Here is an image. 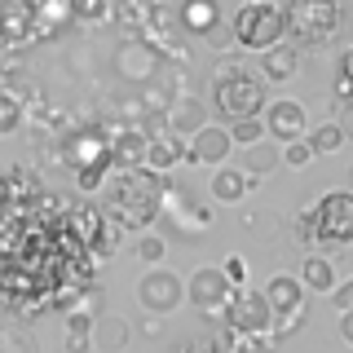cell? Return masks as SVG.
Returning <instances> with one entry per match:
<instances>
[{
    "label": "cell",
    "instance_id": "obj_14",
    "mask_svg": "<svg viewBox=\"0 0 353 353\" xmlns=\"http://www.w3.org/2000/svg\"><path fill=\"white\" fill-rule=\"evenodd\" d=\"M168 128L176 137H194L199 128H208V106L199 97H176L168 106Z\"/></svg>",
    "mask_w": 353,
    "mask_h": 353
},
{
    "label": "cell",
    "instance_id": "obj_17",
    "mask_svg": "<svg viewBox=\"0 0 353 353\" xmlns=\"http://www.w3.org/2000/svg\"><path fill=\"white\" fill-rule=\"evenodd\" d=\"M176 159H185V141L176 137V132L150 137V146H146V168L150 172H168V168H176Z\"/></svg>",
    "mask_w": 353,
    "mask_h": 353
},
{
    "label": "cell",
    "instance_id": "obj_24",
    "mask_svg": "<svg viewBox=\"0 0 353 353\" xmlns=\"http://www.w3.org/2000/svg\"><path fill=\"white\" fill-rule=\"evenodd\" d=\"M106 172H110V163H80V176H75V185H80L84 194H93V190H102Z\"/></svg>",
    "mask_w": 353,
    "mask_h": 353
},
{
    "label": "cell",
    "instance_id": "obj_6",
    "mask_svg": "<svg viewBox=\"0 0 353 353\" xmlns=\"http://www.w3.org/2000/svg\"><path fill=\"white\" fill-rule=\"evenodd\" d=\"M137 301L146 314H172L176 305H185V279H176L172 270H163V265H150V274H141L137 283Z\"/></svg>",
    "mask_w": 353,
    "mask_h": 353
},
{
    "label": "cell",
    "instance_id": "obj_39",
    "mask_svg": "<svg viewBox=\"0 0 353 353\" xmlns=\"http://www.w3.org/2000/svg\"><path fill=\"white\" fill-rule=\"evenodd\" d=\"M208 353H234V349H230V345H225V340H221V336H216V340H212V345H208Z\"/></svg>",
    "mask_w": 353,
    "mask_h": 353
},
{
    "label": "cell",
    "instance_id": "obj_18",
    "mask_svg": "<svg viewBox=\"0 0 353 353\" xmlns=\"http://www.w3.org/2000/svg\"><path fill=\"white\" fill-rule=\"evenodd\" d=\"M301 283H305V292H314V296H331V287H336V265H331L327 256H305L301 265Z\"/></svg>",
    "mask_w": 353,
    "mask_h": 353
},
{
    "label": "cell",
    "instance_id": "obj_23",
    "mask_svg": "<svg viewBox=\"0 0 353 353\" xmlns=\"http://www.w3.org/2000/svg\"><path fill=\"white\" fill-rule=\"evenodd\" d=\"M163 256H168V239L154 234V230H141L137 234V261L141 265H159Z\"/></svg>",
    "mask_w": 353,
    "mask_h": 353
},
{
    "label": "cell",
    "instance_id": "obj_15",
    "mask_svg": "<svg viewBox=\"0 0 353 353\" xmlns=\"http://www.w3.org/2000/svg\"><path fill=\"white\" fill-rule=\"evenodd\" d=\"M261 71H265V80H274V84H283V80H292L296 71H301V49L296 44H274V49H265L261 53Z\"/></svg>",
    "mask_w": 353,
    "mask_h": 353
},
{
    "label": "cell",
    "instance_id": "obj_38",
    "mask_svg": "<svg viewBox=\"0 0 353 353\" xmlns=\"http://www.w3.org/2000/svg\"><path fill=\"white\" fill-rule=\"evenodd\" d=\"M172 353H208V345H199V340H185V345H176Z\"/></svg>",
    "mask_w": 353,
    "mask_h": 353
},
{
    "label": "cell",
    "instance_id": "obj_2",
    "mask_svg": "<svg viewBox=\"0 0 353 353\" xmlns=\"http://www.w3.org/2000/svg\"><path fill=\"white\" fill-rule=\"evenodd\" d=\"M305 248H353V190H331L296 216Z\"/></svg>",
    "mask_w": 353,
    "mask_h": 353
},
{
    "label": "cell",
    "instance_id": "obj_31",
    "mask_svg": "<svg viewBox=\"0 0 353 353\" xmlns=\"http://www.w3.org/2000/svg\"><path fill=\"white\" fill-rule=\"evenodd\" d=\"M331 305L345 314V309H353V279H345V283H336L331 287Z\"/></svg>",
    "mask_w": 353,
    "mask_h": 353
},
{
    "label": "cell",
    "instance_id": "obj_9",
    "mask_svg": "<svg viewBox=\"0 0 353 353\" xmlns=\"http://www.w3.org/2000/svg\"><path fill=\"white\" fill-rule=\"evenodd\" d=\"M265 137H274V141H301L309 124H305V106L301 102H292V97H283V102H270L265 106Z\"/></svg>",
    "mask_w": 353,
    "mask_h": 353
},
{
    "label": "cell",
    "instance_id": "obj_8",
    "mask_svg": "<svg viewBox=\"0 0 353 353\" xmlns=\"http://www.w3.org/2000/svg\"><path fill=\"white\" fill-rule=\"evenodd\" d=\"M230 296H234V283L221 270H212V265H203V270H194L190 279H185V301H190L199 314H225Z\"/></svg>",
    "mask_w": 353,
    "mask_h": 353
},
{
    "label": "cell",
    "instance_id": "obj_36",
    "mask_svg": "<svg viewBox=\"0 0 353 353\" xmlns=\"http://www.w3.org/2000/svg\"><path fill=\"white\" fill-rule=\"evenodd\" d=\"M340 336L353 345V309H345V314H340Z\"/></svg>",
    "mask_w": 353,
    "mask_h": 353
},
{
    "label": "cell",
    "instance_id": "obj_21",
    "mask_svg": "<svg viewBox=\"0 0 353 353\" xmlns=\"http://www.w3.org/2000/svg\"><path fill=\"white\" fill-rule=\"evenodd\" d=\"M305 141L314 146V154H336L349 137H345V128H340L336 119H331V124H318L314 132H305Z\"/></svg>",
    "mask_w": 353,
    "mask_h": 353
},
{
    "label": "cell",
    "instance_id": "obj_4",
    "mask_svg": "<svg viewBox=\"0 0 353 353\" xmlns=\"http://www.w3.org/2000/svg\"><path fill=\"white\" fill-rule=\"evenodd\" d=\"M265 106H270V102H265V80L252 75L248 66L225 62L212 75V110L225 119V124L248 119V115H265Z\"/></svg>",
    "mask_w": 353,
    "mask_h": 353
},
{
    "label": "cell",
    "instance_id": "obj_11",
    "mask_svg": "<svg viewBox=\"0 0 353 353\" xmlns=\"http://www.w3.org/2000/svg\"><path fill=\"white\" fill-rule=\"evenodd\" d=\"M146 146H150V137H146L141 124L119 128L115 137H110V168H141V163H146Z\"/></svg>",
    "mask_w": 353,
    "mask_h": 353
},
{
    "label": "cell",
    "instance_id": "obj_19",
    "mask_svg": "<svg viewBox=\"0 0 353 353\" xmlns=\"http://www.w3.org/2000/svg\"><path fill=\"white\" fill-rule=\"evenodd\" d=\"M279 163H283V150L274 146V141H256V146L243 150V172L256 176V181H261V176H270Z\"/></svg>",
    "mask_w": 353,
    "mask_h": 353
},
{
    "label": "cell",
    "instance_id": "obj_35",
    "mask_svg": "<svg viewBox=\"0 0 353 353\" xmlns=\"http://www.w3.org/2000/svg\"><path fill=\"white\" fill-rule=\"evenodd\" d=\"M340 128H345V137L353 141V106H340V119H336Z\"/></svg>",
    "mask_w": 353,
    "mask_h": 353
},
{
    "label": "cell",
    "instance_id": "obj_33",
    "mask_svg": "<svg viewBox=\"0 0 353 353\" xmlns=\"http://www.w3.org/2000/svg\"><path fill=\"white\" fill-rule=\"evenodd\" d=\"M93 349V336H84V331H66V353H88Z\"/></svg>",
    "mask_w": 353,
    "mask_h": 353
},
{
    "label": "cell",
    "instance_id": "obj_5",
    "mask_svg": "<svg viewBox=\"0 0 353 353\" xmlns=\"http://www.w3.org/2000/svg\"><path fill=\"white\" fill-rule=\"evenodd\" d=\"M230 27H234L239 49L265 53V49H274V44H283L287 14L274 5V0H248V5H239V14L230 18Z\"/></svg>",
    "mask_w": 353,
    "mask_h": 353
},
{
    "label": "cell",
    "instance_id": "obj_3",
    "mask_svg": "<svg viewBox=\"0 0 353 353\" xmlns=\"http://www.w3.org/2000/svg\"><path fill=\"white\" fill-rule=\"evenodd\" d=\"M287 14V36L296 49H327L349 27V9L340 0H292Z\"/></svg>",
    "mask_w": 353,
    "mask_h": 353
},
{
    "label": "cell",
    "instance_id": "obj_10",
    "mask_svg": "<svg viewBox=\"0 0 353 353\" xmlns=\"http://www.w3.org/2000/svg\"><path fill=\"white\" fill-rule=\"evenodd\" d=\"M230 150H234V141H230V128H199L190 137V146H185V163H225Z\"/></svg>",
    "mask_w": 353,
    "mask_h": 353
},
{
    "label": "cell",
    "instance_id": "obj_27",
    "mask_svg": "<svg viewBox=\"0 0 353 353\" xmlns=\"http://www.w3.org/2000/svg\"><path fill=\"white\" fill-rule=\"evenodd\" d=\"M203 40H208V49H216V53H225V49H234V27L230 22H212V27L203 31Z\"/></svg>",
    "mask_w": 353,
    "mask_h": 353
},
{
    "label": "cell",
    "instance_id": "obj_16",
    "mask_svg": "<svg viewBox=\"0 0 353 353\" xmlns=\"http://www.w3.org/2000/svg\"><path fill=\"white\" fill-rule=\"evenodd\" d=\"M128 340H132V331H128V323L119 314H97V323H93V349L119 353Z\"/></svg>",
    "mask_w": 353,
    "mask_h": 353
},
{
    "label": "cell",
    "instance_id": "obj_30",
    "mask_svg": "<svg viewBox=\"0 0 353 353\" xmlns=\"http://www.w3.org/2000/svg\"><path fill=\"white\" fill-rule=\"evenodd\" d=\"M93 323H97V314H88V309L66 314V331H84V336H93Z\"/></svg>",
    "mask_w": 353,
    "mask_h": 353
},
{
    "label": "cell",
    "instance_id": "obj_1",
    "mask_svg": "<svg viewBox=\"0 0 353 353\" xmlns=\"http://www.w3.org/2000/svg\"><path fill=\"white\" fill-rule=\"evenodd\" d=\"M159 194H163V176L150 172L146 163L141 168H115V176L106 181V199L102 212L106 221H115L119 230H150L154 216H159Z\"/></svg>",
    "mask_w": 353,
    "mask_h": 353
},
{
    "label": "cell",
    "instance_id": "obj_29",
    "mask_svg": "<svg viewBox=\"0 0 353 353\" xmlns=\"http://www.w3.org/2000/svg\"><path fill=\"white\" fill-rule=\"evenodd\" d=\"M0 353H36V345H31L22 331H9V327H0Z\"/></svg>",
    "mask_w": 353,
    "mask_h": 353
},
{
    "label": "cell",
    "instance_id": "obj_26",
    "mask_svg": "<svg viewBox=\"0 0 353 353\" xmlns=\"http://www.w3.org/2000/svg\"><path fill=\"white\" fill-rule=\"evenodd\" d=\"M110 14V0H71V18L80 22H102Z\"/></svg>",
    "mask_w": 353,
    "mask_h": 353
},
{
    "label": "cell",
    "instance_id": "obj_34",
    "mask_svg": "<svg viewBox=\"0 0 353 353\" xmlns=\"http://www.w3.org/2000/svg\"><path fill=\"white\" fill-rule=\"evenodd\" d=\"M336 75H345V80L353 84V44H349L345 53H340V71H336Z\"/></svg>",
    "mask_w": 353,
    "mask_h": 353
},
{
    "label": "cell",
    "instance_id": "obj_28",
    "mask_svg": "<svg viewBox=\"0 0 353 353\" xmlns=\"http://www.w3.org/2000/svg\"><path fill=\"white\" fill-rule=\"evenodd\" d=\"M309 159H314V146H309L305 137H301V141H287V146H283V163H287V168H305Z\"/></svg>",
    "mask_w": 353,
    "mask_h": 353
},
{
    "label": "cell",
    "instance_id": "obj_37",
    "mask_svg": "<svg viewBox=\"0 0 353 353\" xmlns=\"http://www.w3.org/2000/svg\"><path fill=\"white\" fill-rule=\"evenodd\" d=\"M141 331H146V336H159V331H163V323H159V314H150L146 323H141Z\"/></svg>",
    "mask_w": 353,
    "mask_h": 353
},
{
    "label": "cell",
    "instance_id": "obj_12",
    "mask_svg": "<svg viewBox=\"0 0 353 353\" xmlns=\"http://www.w3.org/2000/svg\"><path fill=\"white\" fill-rule=\"evenodd\" d=\"M265 301H270L274 318H279V314H296V309H309V301H305V283L292 279V274H274V279L265 283Z\"/></svg>",
    "mask_w": 353,
    "mask_h": 353
},
{
    "label": "cell",
    "instance_id": "obj_13",
    "mask_svg": "<svg viewBox=\"0 0 353 353\" xmlns=\"http://www.w3.org/2000/svg\"><path fill=\"white\" fill-rule=\"evenodd\" d=\"M252 185H256V176H248L243 168H230V163H221L212 172V199L216 203H243Z\"/></svg>",
    "mask_w": 353,
    "mask_h": 353
},
{
    "label": "cell",
    "instance_id": "obj_22",
    "mask_svg": "<svg viewBox=\"0 0 353 353\" xmlns=\"http://www.w3.org/2000/svg\"><path fill=\"white\" fill-rule=\"evenodd\" d=\"M230 141H234V146H256V141H265V119L261 115H248V119H234V124H230Z\"/></svg>",
    "mask_w": 353,
    "mask_h": 353
},
{
    "label": "cell",
    "instance_id": "obj_20",
    "mask_svg": "<svg viewBox=\"0 0 353 353\" xmlns=\"http://www.w3.org/2000/svg\"><path fill=\"white\" fill-rule=\"evenodd\" d=\"M221 14H216V0H185L181 5V27H190V31H199L203 36L208 27H212Z\"/></svg>",
    "mask_w": 353,
    "mask_h": 353
},
{
    "label": "cell",
    "instance_id": "obj_7",
    "mask_svg": "<svg viewBox=\"0 0 353 353\" xmlns=\"http://www.w3.org/2000/svg\"><path fill=\"white\" fill-rule=\"evenodd\" d=\"M221 318H225V327L252 331V336L274 331V309L265 301V292H252V287H234V296H230V305H225Z\"/></svg>",
    "mask_w": 353,
    "mask_h": 353
},
{
    "label": "cell",
    "instance_id": "obj_40",
    "mask_svg": "<svg viewBox=\"0 0 353 353\" xmlns=\"http://www.w3.org/2000/svg\"><path fill=\"white\" fill-rule=\"evenodd\" d=\"M349 185H353V172H349Z\"/></svg>",
    "mask_w": 353,
    "mask_h": 353
},
{
    "label": "cell",
    "instance_id": "obj_32",
    "mask_svg": "<svg viewBox=\"0 0 353 353\" xmlns=\"http://www.w3.org/2000/svg\"><path fill=\"white\" fill-rule=\"evenodd\" d=\"M221 274H225V279L234 283V287H248V265H243L239 256H230L225 265H221Z\"/></svg>",
    "mask_w": 353,
    "mask_h": 353
},
{
    "label": "cell",
    "instance_id": "obj_25",
    "mask_svg": "<svg viewBox=\"0 0 353 353\" xmlns=\"http://www.w3.org/2000/svg\"><path fill=\"white\" fill-rule=\"evenodd\" d=\"M22 124V102L14 93H0V137H5V132H14Z\"/></svg>",
    "mask_w": 353,
    "mask_h": 353
}]
</instances>
